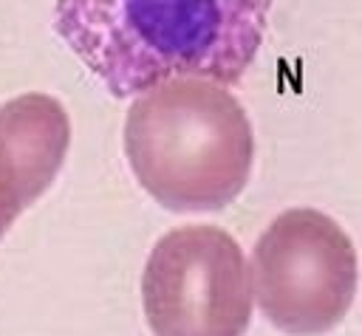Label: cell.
Returning a JSON list of instances; mask_svg holds the SVG:
<instances>
[{
    "mask_svg": "<svg viewBox=\"0 0 362 336\" xmlns=\"http://www.w3.org/2000/svg\"><path fill=\"white\" fill-rule=\"evenodd\" d=\"M272 0H54V31L127 99L175 76L238 85L255 65Z\"/></svg>",
    "mask_w": 362,
    "mask_h": 336,
    "instance_id": "obj_1",
    "label": "cell"
},
{
    "mask_svg": "<svg viewBox=\"0 0 362 336\" xmlns=\"http://www.w3.org/2000/svg\"><path fill=\"white\" fill-rule=\"evenodd\" d=\"M124 155L164 209L215 212L246 186L255 133L229 88L175 76L139 93L127 107Z\"/></svg>",
    "mask_w": 362,
    "mask_h": 336,
    "instance_id": "obj_2",
    "label": "cell"
},
{
    "mask_svg": "<svg viewBox=\"0 0 362 336\" xmlns=\"http://www.w3.org/2000/svg\"><path fill=\"white\" fill-rule=\"evenodd\" d=\"M263 316L288 336H320L342 322L356 294V248L320 209H286L257 237L249 268Z\"/></svg>",
    "mask_w": 362,
    "mask_h": 336,
    "instance_id": "obj_3",
    "label": "cell"
},
{
    "mask_svg": "<svg viewBox=\"0 0 362 336\" xmlns=\"http://www.w3.org/2000/svg\"><path fill=\"white\" fill-rule=\"evenodd\" d=\"M141 305L153 336H243L252 322L243 248L218 226L170 229L147 257Z\"/></svg>",
    "mask_w": 362,
    "mask_h": 336,
    "instance_id": "obj_4",
    "label": "cell"
},
{
    "mask_svg": "<svg viewBox=\"0 0 362 336\" xmlns=\"http://www.w3.org/2000/svg\"><path fill=\"white\" fill-rule=\"evenodd\" d=\"M71 144V119L59 99L23 93L0 107V240L54 184Z\"/></svg>",
    "mask_w": 362,
    "mask_h": 336,
    "instance_id": "obj_5",
    "label": "cell"
}]
</instances>
